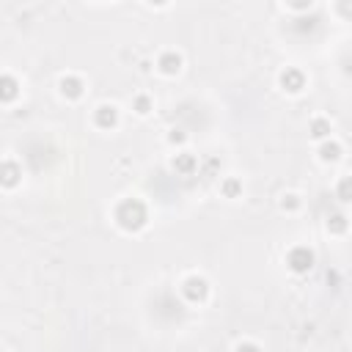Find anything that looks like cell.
Instances as JSON below:
<instances>
[{
	"mask_svg": "<svg viewBox=\"0 0 352 352\" xmlns=\"http://www.w3.org/2000/svg\"><path fill=\"white\" fill-rule=\"evenodd\" d=\"M61 88H64V94H69V96H80V83L77 80H64Z\"/></svg>",
	"mask_w": 352,
	"mask_h": 352,
	"instance_id": "obj_10",
	"label": "cell"
},
{
	"mask_svg": "<svg viewBox=\"0 0 352 352\" xmlns=\"http://www.w3.org/2000/svg\"><path fill=\"white\" fill-rule=\"evenodd\" d=\"M96 119H99V124L102 127H110V124H116V108L113 105H105V108H99V113H96Z\"/></svg>",
	"mask_w": 352,
	"mask_h": 352,
	"instance_id": "obj_4",
	"label": "cell"
},
{
	"mask_svg": "<svg viewBox=\"0 0 352 352\" xmlns=\"http://www.w3.org/2000/svg\"><path fill=\"white\" fill-rule=\"evenodd\" d=\"M319 151H322V160H339V154H341V149L336 143H325Z\"/></svg>",
	"mask_w": 352,
	"mask_h": 352,
	"instance_id": "obj_8",
	"label": "cell"
},
{
	"mask_svg": "<svg viewBox=\"0 0 352 352\" xmlns=\"http://www.w3.org/2000/svg\"><path fill=\"white\" fill-rule=\"evenodd\" d=\"M119 223L124 228H141L146 223V212H143V207L138 201H127V204H121V209H119Z\"/></svg>",
	"mask_w": 352,
	"mask_h": 352,
	"instance_id": "obj_1",
	"label": "cell"
},
{
	"mask_svg": "<svg viewBox=\"0 0 352 352\" xmlns=\"http://www.w3.org/2000/svg\"><path fill=\"white\" fill-rule=\"evenodd\" d=\"M237 352H259L253 344H245V347H237Z\"/></svg>",
	"mask_w": 352,
	"mask_h": 352,
	"instance_id": "obj_11",
	"label": "cell"
},
{
	"mask_svg": "<svg viewBox=\"0 0 352 352\" xmlns=\"http://www.w3.org/2000/svg\"><path fill=\"white\" fill-rule=\"evenodd\" d=\"M179 55H176V58H173V55H165V58L160 61V66H162V72H168V74H173V72H179Z\"/></svg>",
	"mask_w": 352,
	"mask_h": 352,
	"instance_id": "obj_5",
	"label": "cell"
},
{
	"mask_svg": "<svg viewBox=\"0 0 352 352\" xmlns=\"http://www.w3.org/2000/svg\"><path fill=\"white\" fill-rule=\"evenodd\" d=\"M185 294L190 300H204L207 297V281L204 278H187L185 281Z\"/></svg>",
	"mask_w": 352,
	"mask_h": 352,
	"instance_id": "obj_2",
	"label": "cell"
},
{
	"mask_svg": "<svg viewBox=\"0 0 352 352\" xmlns=\"http://www.w3.org/2000/svg\"><path fill=\"white\" fill-rule=\"evenodd\" d=\"M283 85H289V91H300V85H303V77L300 74H294V72H289V74H283Z\"/></svg>",
	"mask_w": 352,
	"mask_h": 352,
	"instance_id": "obj_7",
	"label": "cell"
},
{
	"mask_svg": "<svg viewBox=\"0 0 352 352\" xmlns=\"http://www.w3.org/2000/svg\"><path fill=\"white\" fill-rule=\"evenodd\" d=\"M311 262H314V256H311L305 248H297V251H292V256H289V264H292V270H297V273H305V270L311 267Z\"/></svg>",
	"mask_w": 352,
	"mask_h": 352,
	"instance_id": "obj_3",
	"label": "cell"
},
{
	"mask_svg": "<svg viewBox=\"0 0 352 352\" xmlns=\"http://www.w3.org/2000/svg\"><path fill=\"white\" fill-rule=\"evenodd\" d=\"M339 198L341 201H352V176L339 182Z\"/></svg>",
	"mask_w": 352,
	"mask_h": 352,
	"instance_id": "obj_6",
	"label": "cell"
},
{
	"mask_svg": "<svg viewBox=\"0 0 352 352\" xmlns=\"http://www.w3.org/2000/svg\"><path fill=\"white\" fill-rule=\"evenodd\" d=\"M328 132H330V124H328V121H322V119L314 121V127H311V135H314V138H325Z\"/></svg>",
	"mask_w": 352,
	"mask_h": 352,
	"instance_id": "obj_9",
	"label": "cell"
}]
</instances>
